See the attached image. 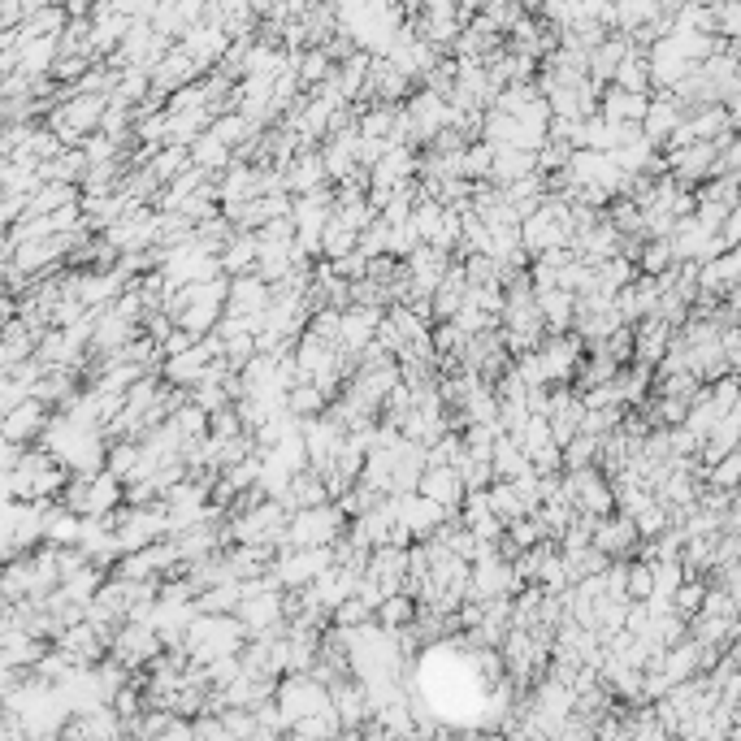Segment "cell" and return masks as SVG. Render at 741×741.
Wrapping results in <instances>:
<instances>
[{
  "instance_id": "obj_1",
  "label": "cell",
  "mask_w": 741,
  "mask_h": 741,
  "mask_svg": "<svg viewBox=\"0 0 741 741\" xmlns=\"http://www.w3.org/2000/svg\"><path fill=\"white\" fill-rule=\"evenodd\" d=\"M343 529H347V516L338 512L334 499L286 512V546H330Z\"/></svg>"
},
{
  "instance_id": "obj_2",
  "label": "cell",
  "mask_w": 741,
  "mask_h": 741,
  "mask_svg": "<svg viewBox=\"0 0 741 741\" xmlns=\"http://www.w3.org/2000/svg\"><path fill=\"white\" fill-rule=\"evenodd\" d=\"M447 507L434 503V499H425L421 490H403L395 494V525H403L412 533V538H429L438 525H447Z\"/></svg>"
},
{
  "instance_id": "obj_3",
  "label": "cell",
  "mask_w": 741,
  "mask_h": 741,
  "mask_svg": "<svg viewBox=\"0 0 741 741\" xmlns=\"http://www.w3.org/2000/svg\"><path fill=\"white\" fill-rule=\"evenodd\" d=\"M416 490L425 494V499H434L447 507V516L455 520V507L464 499V481L455 473V464H425L421 473H416Z\"/></svg>"
},
{
  "instance_id": "obj_4",
  "label": "cell",
  "mask_w": 741,
  "mask_h": 741,
  "mask_svg": "<svg viewBox=\"0 0 741 741\" xmlns=\"http://www.w3.org/2000/svg\"><path fill=\"white\" fill-rule=\"evenodd\" d=\"M533 304H538L546 334L572 330V291H564V286H542V291H533Z\"/></svg>"
},
{
  "instance_id": "obj_5",
  "label": "cell",
  "mask_w": 741,
  "mask_h": 741,
  "mask_svg": "<svg viewBox=\"0 0 741 741\" xmlns=\"http://www.w3.org/2000/svg\"><path fill=\"white\" fill-rule=\"evenodd\" d=\"M217 265L226 278H234V273H252L256 265V230H230V239L221 243L217 252Z\"/></svg>"
},
{
  "instance_id": "obj_6",
  "label": "cell",
  "mask_w": 741,
  "mask_h": 741,
  "mask_svg": "<svg viewBox=\"0 0 741 741\" xmlns=\"http://www.w3.org/2000/svg\"><path fill=\"white\" fill-rule=\"evenodd\" d=\"M529 468V455L520 451V442L512 438V434H494V447H490V473L499 477V481H512V477H520Z\"/></svg>"
},
{
  "instance_id": "obj_7",
  "label": "cell",
  "mask_w": 741,
  "mask_h": 741,
  "mask_svg": "<svg viewBox=\"0 0 741 741\" xmlns=\"http://www.w3.org/2000/svg\"><path fill=\"white\" fill-rule=\"evenodd\" d=\"M611 83L624 87V91H650V61H646V48H637V44L624 48V57L616 61V70H611Z\"/></svg>"
},
{
  "instance_id": "obj_8",
  "label": "cell",
  "mask_w": 741,
  "mask_h": 741,
  "mask_svg": "<svg viewBox=\"0 0 741 741\" xmlns=\"http://www.w3.org/2000/svg\"><path fill=\"white\" fill-rule=\"evenodd\" d=\"M187 156H191V165H200V169H208V174H221V169L230 165V148L221 143L213 130H200L191 143H187Z\"/></svg>"
},
{
  "instance_id": "obj_9",
  "label": "cell",
  "mask_w": 741,
  "mask_h": 741,
  "mask_svg": "<svg viewBox=\"0 0 741 741\" xmlns=\"http://www.w3.org/2000/svg\"><path fill=\"white\" fill-rule=\"evenodd\" d=\"M373 620L382 624V629H399V624H412V620H416V598L403 594V590L386 594L382 603L373 607Z\"/></svg>"
},
{
  "instance_id": "obj_10",
  "label": "cell",
  "mask_w": 741,
  "mask_h": 741,
  "mask_svg": "<svg viewBox=\"0 0 741 741\" xmlns=\"http://www.w3.org/2000/svg\"><path fill=\"white\" fill-rule=\"evenodd\" d=\"M633 265H637V273H663L672 265V243L668 239H642L637 243V256H633Z\"/></svg>"
},
{
  "instance_id": "obj_11",
  "label": "cell",
  "mask_w": 741,
  "mask_h": 741,
  "mask_svg": "<svg viewBox=\"0 0 741 741\" xmlns=\"http://www.w3.org/2000/svg\"><path fill=\"white\" fill-rule=\"evenodd\" d=\"M486 499H490V512H494V516H503V520L525 516V503H520V494H516L512 481H499V477H494L490 486H486Z\"/></svg>"
},
{
  "instance_id": "obj_12",
  "label": "cell",
  "mask_w": 741,
  "mask_h": 741,
  "mask_svg": "<svg viewBox=\"0 0 741 741\" xmlns=\"http://www.w3.org/2000/svg\"><path fill=\"white\" fill-rule=\"evenodd\" d=\"M325 403L330 399H325L312 382H295L291 390H286V412H295V416H321Z\"/></svg>"
},
{
  "instance_id": "obj_13",
  "label": "cell",
  "mask_w": 741,
  "mask_h": 741,
  "mask_svg": "<svg viewBox=\"0 0 741 741\" xmlns=\"http://www.w3.org/2000/svg\"><path fill=\"white\" fill-rule=\"evenodd\" d=\"M737 477H741V455L724 451L715 464H707V477H702V481L715 486V490H737Z\"/></svg>"
},
{
  "instance_id": "obj_14",
  "label": "cell",
  "mask_w": 741,
  "mask_h": 741,
  "mask_svg": "<svg viewBox=\"0 0 741 741\" xmlns=\"http://www.w3.org/2000/svg\"><path fill=\"white\" fill-rule=\"evenodd\" d=\"M655 581H650V564L646 559H629V572H624V594L629 598H650Z\"/></svg>"
}]
</instances>
